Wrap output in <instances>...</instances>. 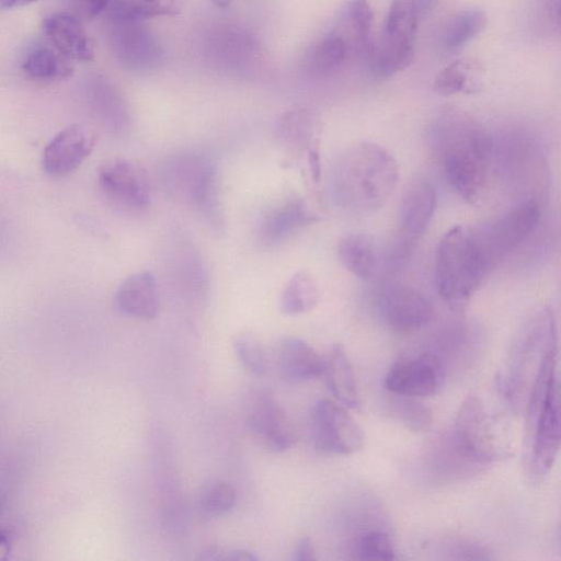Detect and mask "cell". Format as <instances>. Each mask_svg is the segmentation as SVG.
<instances>
[{"instance_id": "obj_21", "label": "cell", "mask_w": 561, "mask_h": 561, "mask_svg": "<svg viewBox=\"0 0 561 561\" xmlns=\"http://www.w3.org/2000/svg\"><path fill=\"white\" fill-rule=\"evenodd\" d=\"M322 376L336 401L347 409L359 407V393L352 364L340 344H334L324 357Z\"/></svg>"}, {"instance_id": "obj_10", "label": "cell", "mask_w": 561, "mask_h": 561, "mask_svg": "<svg viewBox=\"0 0 561 561\" xmlns=\"http://www.w3.org/2000/svg\"><path fill=\"white\" fill-rule=\"evenodd\" d=\"M312 431L317 448L335 455H351L364 446V432L346 411L332 400H318L312 409Z\"/></svg>"}, {"instance_id": "obj_20", "label": "cell", "mask_w": 561, "mask_h": 561, "mask_svg": "<svg viewBox=\"0 0 561 561\" xmlns=\"http://www.w3.org/2000/svg\"><path fill=\"white\" fill-rule=\"evenodd\" d=\"M279 377L288 383H300L319 376L324 369V358L299 337L283 339L275 352Z\"/></svg>"}, {"instance_id": "obj_19", "label": "cell", "mask_w": 561, "mask_h": 561, "mask_svg": "<svg viewBox=\"0 0 561 561\" xmlns=\"http://www.w3.org/2000/svg\"><path fill=\"white\" fill-rule=\"evenodd\" d=\"M43 31L53 47L68 60L93 59L92 41L82 21L71 12H57L47 16L43 22Z\"/></svg>"}, {"instance_id": "obj_24", "label": "cell", "mask_w": 561, "mask_h": 561, "mask_svg": "<svg viewBox=\"0 0 561 561\" xmlns=\"http://www.w3.org/2000/svg\"><path fill=\"white\" fill-rule=\"evenodd\" d=\"M482 69L471 59H458L446 66L435 78L433 89L440 95L474 93L481 89Z\"/></svg>"}, {"instance_id": "obj_22", "label": "cell", "mask_w": 561, "mask_h": 561, "mask_svg": "<svg viewBox=\"0 0 561 561\" xmlns=\"http://www.w3.org/2000/svg\"><path fill=\"white\" fill-rule=\"evenodd\" d=\"M337 256L350 273L362 279L370 278L378 266L375 239L364 232L342 237L337 244Z\"/></svg>"}, {"instance_id": "obj_38", "label": "cell", "mask_w": 561, "mask_h": 561, "mask_svg": "<svg viewBox=\"0 0 561 561\" xmlns=\"http://www.w3.org/2000/svg\"><path fill=\"white\" fill-rule=\"evenodd\" d=\"M294 559L297 561H310L316 559L314 546L309 537H301L298 540Z\"/></svg>"}, {"instance_id": "obj_31", "label": "cell", "mask_w": 561, "mask_h": 561, "mask_svg": "<svg viewBox=\"0 0 561 561\" xmlns=\"http://www.w3.org/2000/svg\"><path fill=\"white\" fill-rule=\"evenodd\" d=\"M236 503L237 491L227 481H215L207 484L199 496L202 511L211 517L226 515L234 507Z\"/></svg>"}, {"instance_id": "obj_36", "label": "cell", "mask_w": 561, "mask_h": 561, "mask_svg": "<svg viewBox=\"0 0 561 561\" xmlns=\"http://www.w3.org/2000/svg\"><path fill=\"white\" fill-rule=\"evenodd\" d=\"M112 0H69L72 14L82 20H93L110 7Z\"/></svg>"}, {"instance_id": "obj_3", "label": "cell", "mask_w": 561, "mask_h": 561, "mask_svg": "<svg viewBox=\"0 0 561 561\" xmlns=\"http://www.w3.org/2000/svg\"><path fill=\"white\" fill-rule=\"evenodd\" d=\"M493 267L476 227L458 225L440 238L434 261V282L449 304L469 299Z\"/></svg>"}, {"instance_id": "obj_33", "label": "cell", "mask_w": 561, "mask_h": 561, "mask_svg": "<svg viewBox=\"0 0 561 561\" xmlns=\"http://www.w3.org/2000/svg\"><path fill=\"white\" fill-rule=\"evenodd\" d=\"M355 553L356 558L360 560L396 559V551L389 535L376 529L359 535L355 543Z\"/></svg>"}, {"instance_id": "obj_18", "label": "cell", "mask_w": 561, "mask_h": 561, "mask_svg": "<svg viewBox=\"0 0 561 561\" xmlns=\"http://www.w3.org/2000/svg\"><path fill=\"white\" fill-rule=\"evenodd\" d=\"M114 308L129 318H157L160 312V295L154 275L149 271H141L125 278L114 296Z\"/></svg>"}, {"instance_id": "obj_15", "label": "cell", "mask_w": 561, "mask_h": 561, "mask_svg": "<svg viewBox=\"0 0 561 561\" xmlns=\"http://www.w3.org/2000/svg\"><path fill=\"white\" fill-rule=\"evenodd\" d=\"M110 43L122 65L133 70H149L161 61L159 43L140 21L110 19Z\"/></svg>"}, {"instance_id": "obj_11", "label": "cell", "mask_w": 561, "mask_h": 561, "mask_svg": "<svg viewBox=\"0 0 561 561\" xmlns=\"http://www.w3.org/2000/svg\"><path fill=\"white\" fill-rule=\"evenodd\" d=\"M99 184L107 198L130 211L145 210L151 202V186L146 170L138 163L116 158L99 170Z\"/></svg>"}, {"instance_id": "obj_7", "label": "cell", "mask_w": 561, "mask_h": 561, "mask_svg": "<svg viewBox=\"0 0 561 561\" xmlns=\"http://www.w3.org/2000/svg\"><path fill=\"white\" fill-rule=\"evenodd\" d=\"M449 440L461 457L479 468L505 456L483 402L476 396L460 404Z\"/></svg>"}, {"instance_id": "obj_37", "label": "cell", "mask_w": 561, "mask_h": 561, "mask_svg": "<svg viewBox=\"0 0 561 561\" xmlns=\"http://www.w3.org/2000/svg\"><path fill=\"white\" fill-rule=\"evenodd\" d=\"M560 0H543L540 4L539 19L541 26L551 31L559 32L560 30Z\"/></svg>"}, {"instance_id": "obj_26", "label": "cell", "mask_w": 561, "mask_h": 561, "mask_svg": "<svg viewBox=\"0 0 561 561\" xmlns=\"http://www.w3.org/2000/svg\"><path fill=\"white\" fill-rule=\"evenodd\" d=\"M318 300L319 289L314 278L300 271L284 286L279 297V310L287 316L306 313L317 306Z\"/></svg>"}, {"instance_id": "obj_6", "label": "cell", "mask_w": 561, "mask_h": 561, "mask_svg": "<svg viewBox=\"0 0 561 561\" xmlns=\"http://www.w3.org/2000/svg\"><path fill=\"white\" fill-rule=\"evenodd\" d=\"M436 202L435 188L425 179L413 180L405 188L399 204L396 236L387 259L392 271L400 268L410 257L430 225Z\"/></svg>"}, {"instance_id": "obj_32", "label": "cell", "mask_w": 561, "mask_h": 561, "mask_svg": "<svg viewBox=\"0 0 561 561\" xmlns=\"http://www.w3.org/2000/svg\"><path fill=\"white\" fill-rule=\"evenodd\" d=\"M238 359L243 367L255 376H262L267 369V356L260 340L252 333H240L233 341Z\"/></svg>"}, {"instance_id": "obj_28", "label": "cell", "mask_w": 561, "mask_h": 561, "mask_svg": "<svg viewBox=\"0 0 561 561\" xmlns=\"http://www.w3.org/2000/svg\"><path fill=\"white\" fill-rule=\"evenodd\" d=\"M348 53L350 43L343 34H329L311 49L308 68L316 75H329L343 66Z\"/></svg>"}, {"instance_id": "obj_40", "label": "cell", "mask_w": 561, "mask_h": 561, "mask_svg": "<svg viewBox=\"0 0 561 561\" xmlns=\"http://www.w3.org/2000/svg\"><path fill=\"white\" fill-rule=\"evenodd\" d=\"M36 0H0V9L8 10L24 7Z\"/></svg>"}, {"instance_id": "obj_9", "label": "cell", "mask_w": 561, "mask_h": 561, "mask_svg": "<svg viewBox=\"0 0 561 561\" xmlns=\"http://www.w3.org/2000/svg\"><path fill=\"white\" fill-rule=\"evenodd\" d=\"M540 217V205L531 198L518 203L490 224L477 227L493 267L534 231Z\"/></svg>"}, {"instance_id": "obj_30", "label": "cell", "mask_w": 561, "mask_h": 561, "mask_svg": "<svg viewBox=\"0 0 561 561\" xmlns=\"http://www.w3.org/2000/svg\"><path fill=\"white\" fill-rule=\"evenodd\" d=\"M342 18L344 24L351 30L355 48L365 57L374 38L371 35L374 13L369 2L348 0L342 10Z\"/></svg>"}, {"instance_id": "obj_42", "label": "cell", "mask_w": 561, "mask_h": 561, "mask_svg": "<svg viewBox=\"0 0 561 561\" xmlns=\"http://www.w3.org/2000/svg\"><path fill=\"white\" fill-rule=\"evenodd\" d=\"M0 510H1V496H0Z\"/></svg>"}, {"instance_id": "obj_41", "label": "cell", "mask_w": 561, "mask_h": 561, "mask_svg": "<svg viewBox=\"0 0 561 561\" xmlns=\"http://www.w3.org/2000/svg\"><path fill=\"white\" fill-rule=\"evenodd\" d=\"M231 1L232 0H213V2L220 8L227 7Z\"/></svg>"}, {"instance_id": "obj_4", "label": "cell", "mask_w": 561, "mask_h": 561, "mask_svg": "<svg viewBox=\"0 0 561 561\" xmlns=\"http://www.w3.org/2000/svg\"><path fill=\"white\" fill-rule=\"evenodd\" d=\"M169 192L194 207L216 232L225 226L220 182L215 163L196 152L172 156L162 170Z\"/></svg>"}, {"instance_id": "obj_12", "label": "cell", "mask_w": 561, "mask_h": 561, "mask_svg": "<svg viewBox=\"0 0 561 561\" xmlns=\"http://www.w3.org/2000/svg\"><path fill=\"white\" fill-rule=\"evenodd\" d=\"M444 379L442 360L425 352L393 363L386 374L385 387L390 393L423 398L435 394Z\"/></svg>"}, {"instance_id": "obj_25", "label": "cell", "mask_w": 561, "mask_h": 561, "mask_svg": "<svg viewBox=\"0 0 561 561\" xmlns=\"http://www.w3.org/2000/svg\"><path fill=\"white\" fill-rule=\"evenodd\" d=\"M22 69L28 78L37 81L60 80L72 73L68 59L47 45H35L31 48L23 60Z\"/></svg>"}, {"instance_id": "obj_5", "label": "cell", "mask_w": 561, "mask_h": 561, "mask_svg": "<svg viewBox=\"0 0 561 561\" xmlns=\"http://www.w3.org/2000/svg\"><path fill=\"white\" fill-rule=\"evenodd\" d=\"M421 12L419 0H392L380 35L364 57L375 77L389 78L412 62Z\"/></svg>"}, {"instance_id": "obj_29", "label": "cell", "mask_w": 561, "mask_h": 561, "mask_svg": "<svg viewBox=\"0 0 561 561\" xmlns=\"http://www.w3.org/2000/svg\"><path fill=\"white\" fill-rule=\"evenodd\" d=\"M488 18L477 9L463 10L455 14L442 33V44L447 50L458 49L474 37L486 26Z\"/></svg>"}, {"instance_id": "obj_35", "label": "cell", "mask_w": 561, "mask_h": 561, "mask_svg": "<svg viewBox=\"0 0 561 561\" xmlns=\"http://www.w3.org/2000/svg\"><path fill=\"white\" fill-rule=\"evenodd\" d=\"M199 559L210 561H257L259 557L247 549L211 546L202 552Z\"/></svg>"}, {"instance_id": "obj_16", "label": "cell", "mask_w": 561, "mask_h": 561, "mask_svg": "<svg viewBox=\"0 0 561 561\" xmlns=\"http://www.w3.org/2000/svg\"><path fill=\"white\" fill-rule=\"evenodd\" d=\"M94 144V133L87 125L72 124L64 128L44 149V172L51 178L70 174L90 156Z\"/></svg>"}, {"instance_id": "obj_13", "label": "cell", "mask_w": 561, "mask_h": 561, "mask_svg": "<svg viewBox=\"0 0 561 561\" xmlns=\"http://www.w3.org/2000/svg\"><path fill=\"white\" fill-rule=\"evenodd\" d=\"M377 305L385 323L399 332L420 330L434 314L433 305L424 294L401 283L386 284L379 291Z\"/></svg>"}, {"instance_id": "obj_8", "label": "cell", "mask_w": 561, "mask_h": 561, "mask_svg": "<svg viewBox=\"0 0 561 561\" xmlns=\"http://www.w3.org/2000/svg\"><path fill=\"white\" fill-rule=\"evenodd\" d=\"M533 434L529 471L533 481L542 480L557 458L561 437L560 391L557 377L550 382L545 397L528 416Z\"/></svg>"}, {"instance_id": "obj_2", "label": "cell", "mask_w": 561, "mask_h": 561, "mask_svg": "<svg viewBox=\"0 0 561 561\" xmlns=\"http://www.w3.org/2000/svg\"><path fill=\"white\" fill-rule=\"evenodd\" d=\"M398 182L399 168L391 152L377 142L360 141L335 161L331 192L343 211L366 217L388 202Z\"/></svg>"}, {"instance_id": "obj_23", "label": "cell", "mask_w": 561, "mask_h": 561, "mask_svg": "<svg viewBox=\"0 0 561 561\" xmlns=\"http://www.w3.org/2000/svg\"><path fill=\"white\" fill-rule=\"evenodd\" d=\"M320 133V121L309 110H297L285 114L278 123V135L282 140L300 150L311 152L317 149Z\"/></svg>"}, {"instance_id": "obj_14", "label": "cell", "mask_w": 561, "mask_h": 561, "mask_svg": "<svg viewBox=\"0 0 561 561\" xmlns=\"http://www.w3.org/2000/svg\"><path fill=\"white\" fill-rule=\"evenodd\" d=\"M247 426L259 444L282 453L297 440L295 426L282 405L268 393H259L250 403Z\"/></svg>"}, {"instance_id": "obj_1", "label": "cell", "mask_w": 561, "mask_h": 561, "mask_svg": "<svg viewBox=\"0 0 561 561\" xmlns=\"http://www.w3.org/2000/svg\"><path fill=\"white\" fill-rule=\"evenodd\" d=\"M428 140L451 190L469 203L477 202L490 167L492 139L488 130L467 112L446 106L433 116Z\"/></svg>"}, {"instance_id": "obj_17", "label": "cell", "mask_w": 561, "mask_h": 561, "mask_svg": "<svg viewBox=\"0 0 561 561\" xmlns=\"http://www.w3.org/2000/svg\"><path fill=\"white\" fill-rule=\"evenodd\" d=\"M318 220L305 199L290 197L265 211L259 220L256 237L261 245L273 248Z\"/></svg>"}, {"instance_id": "obj_34", "label": "cell", "mask_w": 561, "mask_h": 561, "mask_svg": "<svg viewBox=\"0 0 561 561\" xmlns=\"http://www.w3.org/2000/svg\"><path fill=\"white\" fill-rule=\"evenodd\" d=\"M391 399L394 415L405 425L414 430H426L432 424V414L427 407L415 398L394 394Z\"/></svg>"}, {"instance_id": "obj_27", "label": "cell", "mask_w": 561, "mask_h": 561, "mask_svg": "<svg viewBox=\"0 0 561 561\" xmlns=\"http://www.w3.org/2000/svg\"><path fill=\"white\" fill-rule=\"evenodd\" d=\"M184 0H112L108 7L110 19L144 21L146 19L175 15Z\"/></svg>"}, {"instance_id": "obj_39", "label": "cell", "mask_w": 561, "mask_h": 561, "mask_svg": "<svg viewBox=\"0 0 561 561\" xmlns=\"http://www.w3.org/2000/svg\"><path fill=\"white\" fill-rule=\"evenodd\" d=\"M12 548L11 536L8 531L0 530V561L9 558Z\"/></svg>"}]
</instances>
